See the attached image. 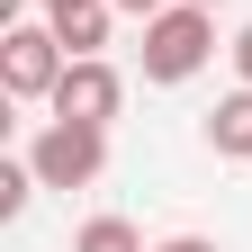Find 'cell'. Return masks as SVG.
I'll list each match as a JSON object with an SVG mask.
<instances>
[{
	"label": "cell",
	"mask_w": 252,
	"mask_h": 252,
	"mask_svg": "<svg viewBox=\"0 0 252 252\" xmlns=\"http://www.w3.org/2000/svg\"><path fill=\"white\" fill-rule=\"evenodd\" d=\"M234 72L252 81V27H243V36H234Z\"/></svg>",
	"instance_id": "8fae6325"
},
{
	"label": "cell",
	"mask_w": 252,
	"mask_h": 252,
	"mask_svg": "<svg viewBox=\"0 0 252 252\" xmlns=\"http://www.w3.org/2000/svg\"><path fill=\"white\" fill-rule=\"evenodd\" d=\"M198 9H216V0H198Z\"/></svg>",
	"instance_id": "7c38bea8"
},
{
	"label": "cell",
	"mask_w": 252,
	"mask_h": 252,
	"mask_svg": "<svg viewBox=\"0 0 252 252\" xmlns=\"http://www.w3.org/2000/svg\"><path fill=\"white\" fill-rule=\"evenodd\" d=\"M72 252H144V234L126 225V216H90V225L72 234Z\"/></svg>",
	"instance_id": "52a82bcc"
},
{
	"label": "cell",
	"mask_w": 252,
	"mask_h": 252,
	"mask_svg": "<svg viewBox=\"0 0 252 252\" xmlns=\"http://www.w3.org/2000/svg\"><path fill=\"white\" fill-rule=\"evenodd\" d=\"M117 99H126V81H117V63H99V54H72L63 81H54V117H81V126H108Z\"/></svg>",
	"instance_id": "277c9868"
},
{
	"label": "cell",
	"mask_w": 252,
	"mask_h": 252,
	"mask_svg": "<svg viewBox=\"0 0 252 252\" xmlns=\"http://www.w3.org/2000/svg\"><path fill=\"white\" fill-rule=\"evenodd\" d=\"M63 63H72V45H63L54 27H9V36H0V90H9V99H54Z\"/></svg>",
	"instance_id": "3957f363"
},
{
	"label": "cell",
	"mask_w": 252,
	"mask_h": 252,
	"mask_svg": "<svg viewBox=\"0 0 252 252\" xmlns=\"http://www.w3.org/2000/svg\"><path fill=\"white\" fill-rule=\"evenodd\" d=\"M144 252H216V243H198V234H171V243H144Z\"/></svg>",
	"instance_id": "9c48e42d"
},
{
	"label": "cell",
	"mask_w": 252,
	"mask_h": 252,
	"mask_svg": "<svg viewBox=\"0 0 252 252\" xmlns=\"http://www.w3.org/2000/svg\"><path fill=\"white\" fill-rule=\"evenodd\" d=\"M207 153H243V162H252V81L234 90V99L207 108Z\"/></svg>",
	"instance_id": "8992f818"
},
{
	"label": "cell",
	"mask_w": 252,
	"mask_h": 252,
	"mask_svg": "<svg viewBox=\"0 0 252 252\" xmlns=\"http://www.w3.org/2000/svg\"><path fill=\"white\" fill-rule=\"evenodd\" d=\"M207 54H216V9L171 0L162 18H144V81H189Z\"/></svg>",
	"instance_id": "6da1fadb"
},
{
	"label": "cell",
	"mask_w": 252,
	"mask_h": 252,
	"mask_svg": "<svg viewBox=\"0 0 252 252\" xmlns=\"http://www.w3.org/2000/svg\"><path fill=\"white\" fill-rule=\"evenodd\" d=\"M27 162H36L45 189H90L108 171V126H81V117H54L36 144H27Z\"/></svg>",
	"instance_id": "7a4b0ae2"
},
{
	"label": "cell",
	"mask_w": 252,
	"mask_h": 252,
	"mask_svg": "<svg viewBox=\"0 0 252 252\" xmlns=\"http://www.w3.org/2000/svg\"><path fill=\"white\" fill-rule=\"evenodd\" d=\"M117 9H126V18H162L171 0H117Z\"/></svg>",
	"instance_id": "30bf717a"
},
{
	"label": "cell",
	"mask_w": 252,
	"mask_h": 252,
	"mask_svg": "<svg viewBox=\"0 0 252 252\" xmlns=\"http://www.w3.org/2000/svg\"><path fill=\"white\" fill-rule=\"evenodd\" d=\"M108 18H117V0H45V27L72 54H99L108 45Z\"/></svg>",
	"instance_id": "5b68a950"
},
{
	"label": "cell",
	"mask_w": 252,
	"mask_h": 252,
	"mask_svg": "<svg viewBox=\"0 0 252 252\" xmlns=\"http://www.w3.org/2000/svg\"><path fill=\"white\" fill-rule=\"evenodd\" d=\"M36 162H0V216H27V198H36Z\"/></svg>",
	"instance_id": "ba28073f"
}]
</instances>
